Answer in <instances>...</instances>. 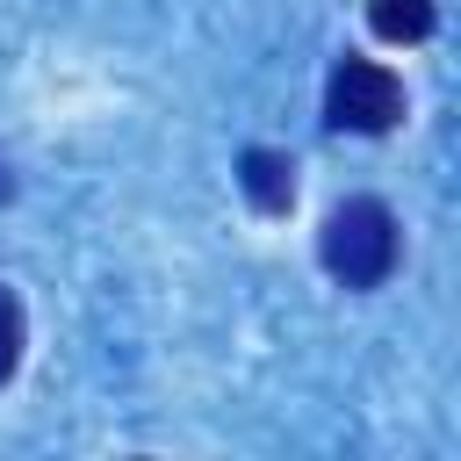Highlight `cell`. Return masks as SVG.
Masks as SVG:
<instances>
[{"label":"cell","mask_w":461,"mask_h":461,"mask_svg":"<svg viewBox=\"0 0 461 461\" xmlns=\"http://www.w3.org/2000/svg\"><path fill=\"white\" fill-rule=\"evenodd\" d=\"M317 252H324L331 281H346V288H382V281L396 274V252H403L389 202H375V194H346V202L324 216Z\"/></svg>","instance_id":"cell-1"},{"label":"cell","mask_w":461,"mask_h":461,"mask_svg":"<svg viewBox=\"0 0 461 461\" xmlns=\"http://www.w3.org/2000/svg\"><path fill=\"white\" fill-rule=\"evenodd\" d=\"M324 115L331 130H360V137H382L396 115H403V79L375 58H346L324 86Z\"/></svg>","instance_id":"cell-2"},{"label":"cell","mask_w":461,"mask_h":461,"mask_svg":"<svg viewBox=\"0 0 461 461\" xmlns=\"http://www.w3.org/2000/svg\"><path fill=\"white\" fill-rule=\"evenodd\" d=\"M238 180H245L252 209H267V216H281V209L295 202V158H288V151H267V144L245 151V173H238Z\"/></svg>","instance_id":"cell-3"},{"label":"cell","mask_w":461,"mask_h":461,"mask_svg":"<svg viewBox=\"0 0 461 461\" xmlns=\"http://www.w3.org/2000/svg\"><path fill=\"white\" fill-rule=\"evenodd\" d=\"M367 22H375V36H389V43H418V36H432V0H375Z\"/></svg>","instance_id":"cell-4"},{"label":"cell","mask_w":461,"mask_h":461,"mask_svg":"<svg viewBox=\"0 0 461 461\" xmlns=\"http://www.w3.org/2000/svg\"><path fill=\"white\" fill-rule=\"evenodd\" d=\"M22 367V303L0 288V382Z\"/></svg>","instance_id":"cell-5"}]
</instances>
